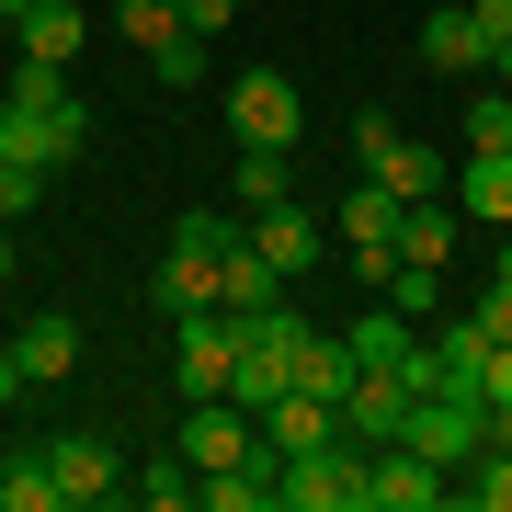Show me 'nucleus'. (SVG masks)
<instances>
[{"label":"nucleus","instance_id":"obj_24","mask_svg":"<svg viewBox=\"0 0 512 512\" xmlns=\"http://www.w3.org/2000/svg\"><path fill=\"white\" fill-rule=\"evenodd\" d=\"M274 478L285 467H217L205 478V512H274Z\"/></svg>","mask_w":512,"mask_h":512},{"label":"nucleus","instance_id":"obj_11","mask_svg":"<svg viewBox=\"0 0 512 512\" xmlns=\"http://www.w3.org/2000/svg\"><path fill=\"white\" fill-rule=\"evenodd\" d=\"M410 399H421L410 376H353V387H342V433L376 456V444H399V433H410Z\"/></svg>","mask_w":512,"mask_h":512},{"label":"nucleus","instance_id":"obj_10","mask_svg":"<svg viewBox=\"0 0 512 512\" xmlns=\"http://www.w3.org/2000/svg\"><path fill=\"white\" fill-rule=\"evenodd\" d=\"M251 251H262V262H274V274L296 285V274H308V262L330 251V228H319V217H308V205H296V194H285V205H251Z\"/></svg>","mask_w":512,"mask_h":512},{"label":"nucleus","instance_id":"obj_39","mask_svg":"<svg viewBox=\"0 0 512 512\" xmlns=\"http://www.w3.org/2000/svg\"><path fill=\"white\" fill-rule=\"evenodd\" d=\"M490 69H501V92H512V46H501V57H490Z\"/></svg>","mask_w":512,"mask_h":512},{"label":"nucleus","instance_id":"obj_35","mask_svg":"<svg viewBox=\"0 0 512 512\" xmlns=\"http://www.w3.org/2000/svg\"><path fill=\"white\" fill-rule=\"evenodd\" d=\"M478 399H512V342H490V365H478Z\"/></svg>","mask_w":512,"mask_h":512},{"label":"nucleus","instance_id":"obj_16","mask_svg":"<svg viewBox=\"0 0 512 512\" xmlns=\"http://www.w3.org/2000/svg\"><path fill=\"white\" fill-rule=\"evenodd\" d=\"M330 228H342V251H399V194H387L376 171H365V183L330 205Z\"/></svg>","mask_w":512,"mask_h":512},{"label":"nucleus","instance_id":"obj_12","mask_svg":"<svg viewBox=\"0 0 512 512\" xmlns=\"http://www.w3.org/2000/svg\"><path fill=\"white\" fill-rule=\"evenodd\" d=\"M421 69H444V80H478V69H490V23H478L467 0L421 12Z\"/></svg>","mask_w":512,"mask_h":512},{"label":"nucleus","instance_id":"obj_37","mask_svg":"<svg viewBox=\"0 0 512 512\" xmlns=\"http://www.w3.org/2000/svg\"><path fill=\"white\" fill-rule=\"evenodd\" d=\"M12 262H23V251H12V228H0V285H12Z\"/></svg>","mask_w":512,"mask_h":512},{"label":"nucleus","instance_id":"obj_7","mask_svg":"<svg viewBox=\"0 0 512 512\" xmlns=\"http://www.w3.org/2000/svg\"><path fill=\"white\" fill-rule=\"evenodd\" d=\"M456 501V467H433L421 444H376L365 456V512H433Z\"/></svg>","mask_w":512,"mask_h":512},{"label":"nucleus","instance_id":"obj_19","mask_svg":"<svg viewBox=\"0 0 512 512\" xmlns=\"http://www.w3.org/2000/svg\"><path fill=\"white\" fill-rule=\"evenodd\" d=\"M12 35H23V57H57V69H69V57H80V35H92V0H35Z\"/></svg>","mask_w":512,"mask_h":512},{"label":"nucleus","instance_id":"obj_28","mask_svg":"<svg viewBox=\"0 0 512 512\" xmlns=\"http://www.w3.org/2000/svg\"><path fill=\"white\" fill-rule=\"evenodd\" d=\"M114 23L137 35V57H148V46H171V35H194V23H183V0H114Z\"/></svg>","mask_w":512,"mask_h":512},{"label":"nucleus","instance_id":"obj_4","mask_svg":"<svg viewBox=\"0 0 512 512\" xmlns=\"http://www.w3.org/2000/svg\"><path fill=\"white\" fill-rule=\"evenodd\" d=\"M183 456H194V478H217V467H285L274 444H262V421L239 410V399H194V421H183Z\"/></svg>","mask_w":512,"mask_h":512},{"label":"nucleus","instance_id":"obj_38","mask_svg":"<svg viewBox=\"0 0 512 512\" xmlns=\"http://www.w3.org/2000/svg\"><path fill=\"white\" fill-rule=\"evenodd\" d=\"M23 12H35V0H0V23H23Z\"/></svg>","mask_w":512,"mask_h":512},{"label":"nucleus","instance_id":"obj_9","mask_svg":"<svg viewBox=\"0 0 512 512\" xmlns=\"http://www.w3.org/2000/svg\"><path fill=\"white\" fill-rule=\"evenodd\" d=\"M228 126H239V148H296V126H308L296 114V80L285 69H239L228 80Z\"/></svg>","mask_w":512,"mask_h":512},{"label":"nucleus","instance_id":"obj_13","mask_svg":"<svg viewBox=\"0 0 512 512\" xmlns=\"http://www.w3.org/2000/svg\"><path fill=\"white\" fill-rule=\"evenodd\" d=\"M342 342H353V376H410L421 365V330H410V308H387V296L342 330Z\"/></svg>","mask_w":512,"mask_h":512},{"label":"nucleus","instance_id":"obj_20","mask_svg":"<svg viewBox=\"0 0 512 512\" xmlns=\"http://www.w3.org/2000/svg\"><path fill=\"white\" fill-rule=\"evenodd\" d=\"M274 296H285V274L251 251V228H239V239H228V262H217V308H239V319H251V308H274Z\"/></svg>","mask_w":512,"mask_h":512},{"label":"nucleus","instance_id":"obj_29","mask_svg":"<svg viewBox=\"0 0 512 512\" xmlns=\"http://www.w3.org/2000/svg\"><path fill=\"white\" fill-rule=\"evenodd\" d=\"M285 194H296L285 148H239V205H285Z\"/></svg>","mask_w":512,"mask_h":512},{"label":"nucleus","instance_id":"obj_33","mask_svg":"<svg viewBox=\"0 0 512 512\" xmlns=\"http://www.w3.org/2000/svg\"><path fill=\"white\" fill-rule=\"evenodd\" d=\"M478 319H490V342H512V274H490V296H478Z\"/></svg>","mask_w":512,"mask_h":512},{"label":"nucleus","instance_id":"obj_34","mask_svg":"<svg viewBox=\"0 0 512 512\" xmlns=\"http://www.w3.org/2000/svg\"><path fill=\"white\" fill-rule=\"evenodd\" d=\"M183 23H194V35H228V23H239V0H183Z\"/></svg>","mask_w":512,"mask_h":512},{"label":"nucleus","instance_id":"obj_14","mask_svg":"<svg viewBox=\"0 0 512 512\" xmlns=\"http://www.w3.org/2000/svg\"><path fill=\"white\" fill-rule=\"evenodd\" d=\"M12 365H23V387H57L80 365V319L69 308H35V319H12Z\"/></svg>","mask_w":512,"mask_h":512},{"label":"nucleus","instance_id":"obj_22","mask_svg":"<svg viewBox=\"0 0 512 512\" xmlns=\"http://www.w3.org/2000/svg\"><path fill=\"white\" fill-rule=\"evenodd\" d=\"M444 194H456V217H478V228H512V160H467Z\"/></svg>","mask_w":512,"mask_h":512},{"label":"nucleus","instance_id":"obj_2","mask_svg":"<svg viewBox=\"0 0 512 512\" xmlns=\"http://www.w3.org/2000/svg\"><path fill=\"white\" fill-rule=\"evenodd\" d=\"M274 501H285V512H365V444L330 433V444H308V456H285Z\"/></svg>","mask_w":512,"mask_h":512},{"label":"nucleus","instance_id":"obj_18","mask_svg":"<svg viewBox=\"0 0 512 512\" xmlns=\"http://www.w3.org/2000/svg\"><path fill=\"white\" fill-rule=\"evenodd\" d=\"M433 342V387H456V399H478V365H490V319H444V330H421Z\"/></svg>","mask_w":512,"mask_h":512},{"label":"nucleus","instance_id":"obj_3","mask_svg":"<svg viewBox=\"0 0 512 512\" xmlns=\"http://www.w3.org/2000/svg\"><path fill=\"white\" fill-rule=\"evenodd\" d=\"M399 444H421L433 467H467V456H490V399L421 387V399H410V433H399Z\"/></svg>","mask_w":512,"mask_h":512},{"label":"nucleus","instance_id":"obj_23","mask_svg":"<svg viewBox=\"0 0 512 512\" xmlns=\"http://www.w3.org/2000/svg\"><path fill=\"white\" fill-rule=\"evenodd\" d=\"M0 501H12V512H57V501H69V490H57V456H46V444H35V456H0Z\"/></svg>","mask_w":512,"mask_h":512},{"label":"nucleus","instance_id":"obj_30","mask_svg":"<svg viewBox=\"0 0 512 512\" xmlns=\"http://www.w3.org/2000/svg\"><path fill=\"white\" fill-rule=\"evenodd\" d=\"M376 296H387V308H410V319H433V308H444V262H399Z\"/></svg>","mask_w":512,"mask_h":512},{"label":"nucleus","instance_id":"obj_40","mask_svg":"<svg viewBox=\"0 0 512 512\" xmlns=\"http://www.w3.org/2000/svg\"><path fill=\"white\" fill-rule=\"evenodd\" d=\"M0 342H12V319H0Z\"/></svg>","mask_w":512,"mask_h":512},{"label":"nucleus","instance_id":"obj_8","mask_svg":"<svg viewBox=\"0 0 512 512\" xmlns=\"http://www.w3.org/2000/svg\"><path fill=\"white\" fill-rule=\"evenodd\" d=\"M80 137H92V114H80V103H57V114L0 103V160H23V171H69V160H80Z\"/></svg>","mask_w":512,"mask_h":512},{"label":"nucleus","instance_id":"obj_21","mask_svg":"<svg viewBox=\"0 0 512 512\" xmlns=\"http://www.w3.org/2000/svg\"><path fill=\"white\" fill-rule=\"evenodd\" d=\"M456 194H421V205H399V262H456Z\"/></svg>","mask_w":512,"mask_h":512},{"label":"nucleus","instance_id":"obj_27","mask_svg":"<svg viewBox=\"0 0 512 512\" xmlns=\"http://www.w3.org/2000/svg\"><path fill=\"white\" fill-rule=\"evenodd\" d=\"M467 160H512V92H478L467 103Z\"/></svg>","mask_w":512,"mask_h":512},{"label":"nucleus","instance_id":"obj_5","mask_svg":"<svg viewBox=\"0 0 512 512\" xmlns=\"http://www.w3.org/2000/svg\"><path fill=\"white\" fill-rule=\"evenodd\" d=\"M353 148H365V171H376V183L399 194V205H421V194H444V183H456V171H444L421 137H399L387 114H353Z\"/></svg>","mask_w":512,"mask_h":512},{"label":"nucleus","instance_id":"obj_32","mask_svg":"<svg viewBox=\"0 0 512 512\" xmlns=\"http://www.w3.org/2000/svg\"><path fill=\"white\" fill-rule=\"evenodd\" d=\"M148 69H160L171 92H194V80H205V35H171V46H148Z\"/></svg>","mask_w":512,"mask_h":512},{"label":"nucleus","instance_id":"obj_25","mask_svg":"<svg viewBox=\"0 0 512 512\" xmlns=\"http://www.w3.org/2000/svg\"><path fill=\"white\" fill-rule=\"evenodd\" d=\"M456 501H478V512H512V444H490V456H467V467H456Z\"/></svg>","mask_w":512,"mask_h":512},{"label":"nucleus","instance_id":"obj_26","mask_svg":"<svg viewBox=\"0 0 512 512\" xmlns=\"http://www.w3.org/2000/svg\"><path fill=\"white\" fill-rule=\"evenodd\" d=\"M137 490H148V512H183V501H205V478H194V456H183V444H171V456H148V478H137Z\"/></svg>","mask_w":512,"mask_h":512},{"label":"nucleus","instance_id":"obj_1","mask_svg":"<svg viewBox=\"0 0 512 512\" xmlns=\"http://www.w3.org/2000/svg\"><path fill=\"white\" fill-rule=\"evenodd\" d=\"M228 239H239V217L194 205V217L171 228L160 274H148V308H160V319H194V308H217V262H228Z\"/></svg>","mask_w":512,"mask_h":512},{"label":"nucleus","instance_id":"obj_15","mask_svg":"<svg viewBox=\"0 0 512 512\" xmlns=\"http://www.w3.org/2000/svg\"><path fill=\"white\" fill-rule=\"evenodd\" d=\"M330 433H342V399H319V387H285V399L262 410V444H274V456H308Z\"/></svg>","mask_w":512,"mask_h":512},{"label":"nucleus","instance_id":"obj_31","mask_svg":"<svg viewBox=\"0 0 512 512\" xmlns=\"http://www.w3.org/2000/svg\"><path fill=\"white\" fill-rule=\"evenodd\" d=\"M46 205V171H23V160H0V228H23Z\"/></svg>","mask_w":512,"mask_h":512},{"label":"nucleus","instance_id":"obj_36","mask_svg":"<svg viewBox=\"0 0 512 512\" xmlns=\"http://www.w3.org/2000/svg\"><path fill=\"white\" fill-rule=\"evenodd\" d=\"M467 12L490 23V57H501V46H512V0H467Z\"/></svg>","mask_w":512,"mask_h":512},{"label":"nucleus","instance_id":"obj_17","mask_svg":"<svg viewBox=\"0 0 512 512\" xmlns=\"http://www.w3.org/2000/svg\"><path fill=\"white\" fill-rule=\"evenodd\" d=\"M46 456H57V490H69V501H114V490H126V467H114L103 433H57Z\"/></svg>","mask_w":512,"mask_h":512},{"label":"nucleus","instance_id":"obj_6","mask_svg":"<svg viewBox=\"0 0 512 512\" xmlns=\"http://www.w3.org/2000/svg\"><path fill=\"white\" fill-rule=\"evenodd\" d=\"M183 330V353H171V365H183V399H228V376H239V308H194V319H171Z\"/></svg>","mask_w":512,"mask_h":512}]
</instances>
